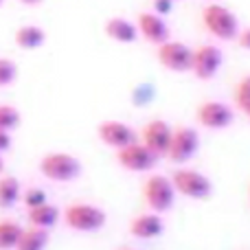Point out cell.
I'll use <instances>...</instances> for the list:
<instances>
[{
  "label": "cell",
  "instance_id": "8fae6325",
  "mask_svg": "<svg viewBox=\"0 0 250 250\" xmlns=\"http://www.w3.org/2000/svg\"><path fill=\"white\" fill-rule=\"evenodd\" d=\"M171 132H173V127L167 121H163V119H151V121H147L141 127L138 141H141L149 151H154L158 158H163V156H167Z\"/></svg>",
  "mask_w": 250,
  "mask_h": 250
},
{
  "label": "cell",
  "instance_id": "d6986e66",
  "mask_svg": "<svg viewBox=\"0 0 250 250\" xmlns=\"http://www.w3.org/2000/svg\"><path fill=\"white\" fill-rule=\"evenodd\" d=\"M48 244V233L44 229H22V235L18 239L13 250H44Z\"/></svg>",
  "mask_w": 250,
  "mask_h": 250
},
{
  "label": "cell",
  "instance_id": "d4e9b609",
  "mask_svg": "<svg viewBox=\"0 0 250 250\" xmlns=\"http://www.w3.org/2000/svg\"><path fill=\"white\" fill-rule=\"evenodd\" d=\"M173 7V0H154V9L158 16H169Z\"/></svg>",
  "mask_w": 250,
  "mask_h": 250
},
{
  "label": "cell",
  "instance_id": "ffe728a7",
  "mask_svg": "<svg viewBox=\"0 0 250 250\" xmlns=\"http://www.w3.org/2000/svg\"><path fill=\"white\" fill-rule=\"evenodd\" d=\"M22 235V226L13 220H0V250H13Z\"/></svg>",
  "mask_w": 250,
  "mask_h": 250
},
{
  "label": "cell",
  "instance_id": "ba28073f",
  "mask_svg": "<svg viewBox=\"0 0 250 250\" xmlns=\"http://www.w3.org/2000/svg\"><path fill=\"white\" fill-rule=\"evenodd\" d=\"M117 154V163L121 165L125 171H132V173H145L151 171L158 163V156L154 151H149L141 141H134L129 145L121 147V149H114Z\"/></svg>",
  "mask_w": 250,
  "mask_h": 250
},
{
  "label": "cell",
  "instance_id": "8992f818",
  "mask_svg": "<svg viewBox=\"0 0 250 250\" xmlns=\"http://www.w3.org/2000/svg\"><path fill=\"white\" fill-rule=\"evenodd\" d=\"M198 147H200L198 129L191 127V125H178L171 132V141H169V149L165 158H169L176 165H185L198 154Z\"/></svg>",
  "mask_w": 250,
  "mask_h": 250
},
{
  "label": "cell",
  "instance_id": "44dd1931",
  "mask_svg": "<svg viewBox=\"0 0 250 250\" xmlns=\"http://www.w3.org/2000/svg\"><path fill=\"white\" fill-rule=\"evenodd\" d=\"M235 104L244 114L250 112V75L239 79V83L235 86Z\"/></svg>",
  "mask_w": 250,
  "mask_h": 250
},
{
  "label": "cell",
  "instance_id": "d6a6232c",
  "mask_svg": "<svg viewBox=\"0 0 250 250\" xmlns=\"http://www.w3.org/2000/svg\"><path fill=\"white\" fill-rule=\"evenodd\" d=\"M248 195H250V189H248Z\"/></svg>",
  "mask_w": 250,
  "mask_h": 250
},
{
  "label": "cell",
  "instance_id": "cb8c5ba5",
  "mask_svg": "<svg viewBox=\"0 0 250 250\" xmlns=\"http://www.w3.org/2000/svg\"><path fill=\"white\" fill-rule=\"evenodd\" d=\"M22 202H24L26 208H33V207H40V204L48 202V195L44 189H38V187H33V189H26V193H22Z\"/></svg>",
  "mask_w": 250,
  "mask_h": 250
},
{
  "label": "cell",
  "instance_id": "83f0119b",
  "mask_svg": "<svg viewBox=\"0 0 250 250\" xmlns=\"http://www.w3.org/2000/svg\"><path fill=\"white\" fill-rule=\"evenodd\" d=\"M18 2H22V4H29V7H35V4H40L42 0H18Z\"/></svg>",
  "mask_w": 250,
  "mask_h": 250
},
{
  "label": "cell",
  "instance_id": "484cf974",
  "mask_svg": "<svg viewBox=\"0 0 250 250\" xmlns=\"http://www.w3.org/2000/svg\"><path fill=\"white\" fill-rule=\"evenodd\" d=\"M237 44L244 48V51H250V26L248 29H239V33H237Z\"/></svg>",
  "mask_w": 250,
  "mask_h": 250
},
{
  "label": "cell",
  "instance_id": "30bf717a",
  "mask_svg": "<svg viewBox=\"0 0 250 250\" xmlns=\"http://www.w3.org/2000/svg\"><path fill=\"white\" fill-rule=\"evenodd\" d=\"M224 55L215 44H202V46L193 48V62H191V73L202 82L213 79L222 68Z\"/></svg>",
  "mask_w": 250,
  "mask_h": 250
},
{
  "label": "cell",
  "instance_id": "e0dca14e",
  "mask_svg": "<svg viewBox=\"0 0 250 250\" xmlns=\"http://www.w3.org/2000/svg\"><path fill=\"white\" fill-rule=\"evenodd\" d=\"M57 220H60V208L51 202H44L40 207L29 208V224L35 226V229L48 230L57 224Z\"/></svg>",
  "mask_w": 250,
  "mask_h": 250
},
{
  "label": "cell",
  "instance_id": "2e32d148",
  "mask_svg": "<svg viewBox=\"0 0 250 250\" xmlns=\"http://www.w3.org/2000/svg\"><path fill=\"white\" fill-rule=\"evenodd\" d=\"M13 42H16L18 48H22V51H38V48L44 46V42H46V33L35 24H24L13 33Z\"/></svg>",
  "mask_w": 250,
  "mask_h": 250
},
{
  "label": "cell",
  "instance_id": "9c48e42d",
  "mask_svg": "<svg viewBox=\"0 0 250 250\" xmlns=\"http://www.w3.org/2000/svg\"><path fill=\"white\" fill-rule=\"evenodd\" d=\"M235 119V112L224 101H202L195 108V121L204 129H226Z\"/></svg>",
  "mask_w": 250,
  "mask_h": 250
},
{
  "label": "cell",
  "instance_id": "3957f363",
  "mask_svg": "<svg viewBox=\"0 0 250 250\" xmlns=\"http://www.w3.org/2000/svg\"><path fill=\"white\" fill-rule=\"evenodd\" d=\"M62 217H64L66 226L77 233H95V230L104 229L105 224V211L101 207H95V204L88 202H73L62 211Z\"/></svg>",
  "mask_w": 250,
  "mask_h": 250
},
{
  "label": "cell",
  "instance_id": "7a4b0ae2",
  "mask_svg": "<svg viewBox=\"0 0 250 250\" xmlns=\"http://www.w3.org/2000/svg\"><path fill=\"white\" fill-rule=\"evenodd\" d=\"M202 24L208 33L215 40L222 42H230V40L237 38L239 33V20L229 7L217 2H208L202 9Z\"/></svg>",
  "mask_w": 250,
  "mask_h": 250
},
{
  "label": "cell",
  "instance_id": "1f68e13d",
  "mask_svg": "<svg viewBox=\"0 0 250 250\" xmlns=\"http://www.w3.org/2000/svg\"><path fill=\"white\" fill-rule=\"evenodd\" d=\"M2 2H4V0H0V4H2Z\"/></svg>",
  "mask_w": 250,
  "mask_h": 250
},
{
  "label": "cell",
  "instance_id": "277c9868",
  "mask_svg": "<svg viewBox=\"0 0 250 250\" xmlns=\"http://www.w3.org/2000/svg\"><path fill=\"white\" fill-rule=\"evenodd\" d=\"M143 200L149 207V211L154 213H167L173 208V202H176V189H173L171 180L163 173H151L145 182H143Z\"/></svg>",
  "mask_w": 250,
  "mask_h": 250
},
{
  "label": "cell",
  "instance_id": "5b68a950",
  "mask_svg": "<svg viewBox=\"0 0 250 250\" xmlns=\"http://www.w3.org/2000/svg\"><path fill=\"white\" fill-rule=\"evenodd\" d=\"M169 180H171L176 193L191 200H207L213 191V182L208 180V176H204L202 171H195V169H176L169 176Z\"/></svg>",
  "mask_w": 250,
  "mask_h": 250
},
{
  "label": "cell",
  "instance_id": "52a82bcc",
  "mask_svg": "<svg viewBox=\"0 0 250 250\" xmlns=\"http://www.w3.org/2000/svg\"><path fill=\"white\" fill-rule=\"evenodd\" d=\"M156 57H158L160 66L171 73H191L193 48L182 42H176V40H167L156 46Z\"/></svg>",
  "mask_w": 250,
  "mask_h": 250
},
{
  "label": "cell",
  "instance_id": "7c38bea8",
  "mask_svg": "<svg viewBox=\"0 0 250 250\" xmlns=\"http://www.w3.org/2000/svg\"><path fill=\"white\" fill-rule=\"evenodd\" d=\"M136 29L138 38H143L149 44H163L167 40H171V31H169L165 16H158L156 11H143L136 16Z\"/></svg>",
  "mask_w": 250,
  "mask_h": 250
},
{
  "label": "cell",
  "instance_id": "4316f807",
  "mask_svg": "<svg viewBox=\"0 0 250 250\" xmlns=\"http://www.w3.org/2000/svg\"><path fill=\"white\" fill-rule=\"evenodd\" d=\"M11 132H7V129H0V154H4V151L11 149Z\"/></svg>",
  "mask_w": 250,
  "mask_h": 250
},
{
  "label": "cell",
  "instance_id": "7402d4cb",
  "mask_svg": "<svg viewBox=\"0 0 250 250\" xmlns=\"http://www.w3.org/2000/svg\"><path fill=\"white\" fill-rule=\"evenodd\" d=\"M18 125H20V112H18V108H13L9 104H0V129L13 132Z\"/></svg>",
  "mask_w": 250,
  "mask_h": 250
},
{
  "label": "cell",
  "instance_id": "9a60e30c",
  "mask_svg": "<svg viewBox=\"0 0 250 250\" xmlns=\"http://www.w3.org/2000/svg\"><path fill=\"white\" fill-rule=\"evenodd\" d=\"M104 31L112 42H119V44H134L138 40L136 22L127 20V18H121V16L105 20Z\"/></svg>",
  "mask_w": 250,
  "mask_h": 250
},
{
  "label": "cell",
  "instance_id": "4dcf8cb0",
  "mask_svg": "<svg viewBox=\"0 0 250 250\" xmlns=\"http://www.w3.org/2000/svg\"><path fill=\"white\" fill-rule=\"evenodd\" d=\"M121 250H132V248H121Z\"/></svg>",
  "mask_w": 250,
  "mask_h": 250
},
{
  "label": "cell",
  "instance_id": "5bb4252c",
  "mask_svg": "<svg viewBox=\"0 0 250 250\" xmlns=\"http://www.w3.org/2000/svg\"><path fill=\"white\" fill-rule=\"evenodd\" d=\"M127 229L136 239H156L163 235L165 224H163L158 213L149 211V213H141V215L132 217Z\"/></svg>",
  "mask_w": 250,
  "mask_h": 250
},
{
  "label": "cell",
  "instance_id": "603a6c76",
  "mask_svg": "<svg viewBox=\"0 0 250 250\" xmlns=\"http://www.w3.org/2000/svg\"><path fill=\"white\" fill-rule=\"evenodd\" d=\"M18 79V66L9 57H0V88L11 86Z\"/></svg>",
  "mask_w": 250,
  "mask_h": 250
},
{
  "label": "cell",
  "instance_id": "6da1fadb",
  "mask_svg": "<svg viewBox=\"0 0 250 250\" xmlns=\"http://www.w3.org/2000/svg\"><path fill=\"white\" fill-rule=\"evenodd\" d=\"M38 169L51 182H73L82 176V160L68 151H51L40 158Z\"/></svg>",
  "mask_w": 250,
  "mask_h": 250
},
{
  "label": "cell",
  "instance_id": "f546056e",
  "mask_svg": "<svg viewBox=\"0 0 250 250\" xmlns=\"http://www.w3.org/2000/svg\"><path fill=\"white\" fill-rule=\"evenodd\" d=\"M246 117H248V121H250V112H246Z\"/></svg>",
  "mask_w": 250,
  "mask_h": 250
},
{
  "label": "cell",
  "instance_id": "4fadbf2b",
  "mask_svg": "<svg viewBox=\"0 0 250 250\" xmlns=\"http://www.w3.org/2000/svg\"><path fill=\"white\" fill-rule=\"evenodd\" d=\"M97 136L104 145L112 147V149H121V147L129 145V143L138 141L136 132L129 127L127 123L117 121V119H105L97 125Z\"/></svg>",
  "mask_w": 250,
  "mask_h": 250
},
{
  "label": "cell",
  "instance_id": "f1b7e54d",
  "mask_svg": "<svg viewBox=\"0 0 250 250\" xmlns=\"http://www.w3.org/2000/svg\"><path fill=\"white\" fill-rule=\"evenodd\" d=\"M4 171V160H2V154H0V173Z\"/></svg>",
  "mask_w": 250,
  "mask_h": 250
},
{
  "label": "cell",
  "instance_id": "ac0fdd59",
  "mask_svg": "<svg viewBox=\"0 0 250 250\" xmlns=\"http://www.w3.org/2000/svg\"><path fill=\"white\" fill-rule=\"evenodd\" d=\"M22 198V187L16 176L0 173V208H13Z\"/></svg>",
  "mask_w": 250,
  "mask_h": 250
}]
</instances>
